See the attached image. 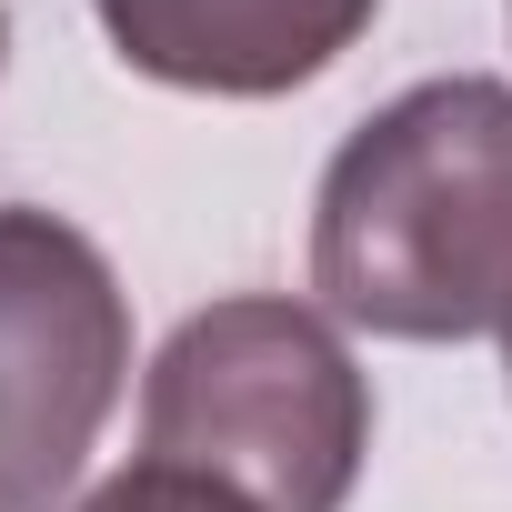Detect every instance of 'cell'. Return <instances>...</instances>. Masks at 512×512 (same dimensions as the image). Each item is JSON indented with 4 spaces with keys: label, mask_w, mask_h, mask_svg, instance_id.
<instances>
[{
    "label": "cell",
    "mask_w": 512,
    "mask_h": 512,
    "mask_svg": "<svg viewBox=\"0 0 512 512\" xmlns=\"http://www.w3.org/2000/svg\"><path fill=\"white\" fill-rule=\"evenodd\" d=\"M312 292L382 342L512 332V81L382 101L312 191Z\"/></svg>",
    "instance_id": "1"
},
{
    "label": "cell",
    "mask_w": 512,
    "mask_h": 512,
    "mask_svg": "<svg viewBox=\"0 0 512 512\" xmlns=\"http://www.w3.org/2000/svg\"><path fill=\"white\" fill-rule=\"evenodd\" d=\"M372 452V382L312 302L231 292L141 382V462H181L251 512H342Z\"/></svg>",
    "instance_id": "2"
},
{
    "label": "cell",
    "mask_w": 512,
    "mask_h": 512,
    "mask_svg": "<svg viewBox=\"0 0 512 512\" xmlns=\"http://www.w3.org/2000/svg\"><path fill=\"white\" fill-rule=\"evenodd\" d=\"M131 382V292L61 211L0 201V512H51Z\"/></svg>",
    "instance_id": "3"
},
{
    "label": "cell",
    "mask_w": 512,
    "mask_h": 512,
    "mask_svg": "<svg viewBox=\"0 0 512 512\" xmlns=\"http://www.w3.org/2000/svg\"><path fill=\"white\" fill-rule=\"evenodd\" d=\"M91 11L141 81L211 101H282L372 31L382 0H91Z\"/></svg>",
    "instance_id": "4"
},
{
    "label": "cell",
    "mask_w": 512,
    "mask_h": 512,
    "mask_svg": "<svg viewBox=\"0 0 512 512\" xmlns=\"http://www.w3.org/2000/svg\"><path fill=\"white\" fill-rule=\"evenodd\" d=\"M71 512H251V502L221 492V482H201V472H181V462H131L101 492H81Z\"/></svg>",
    "instance_id": "5"
},
{
    "label": "cell",
    "mask_w": 512,
    "mask_h": 512,
    "mask_svg": "<svg viewBox=\"0 0 512 512\" xmlns=\"http://www.w3.org/2000/svg\"><path fill=\"white\" fill-rule=\"evenodd\" d=\"M0 61H11V11H0Z\"/></svg>",
    "instance_id": "6"
},
{
    "label": "cell",
    "mask_w": 512,
    "mask_h": 512,
    "mask_svg": "<svg viewBox=\"0 0 512 512\" xmlns=\"http://www.w3.org/2000/svg\"><path fill=\"white\" fill-rule=\"evenodd\" d=\"M502 372H512V332H502Z\"/></svg>",
    "instance_id": "7"
}]
</instances>
